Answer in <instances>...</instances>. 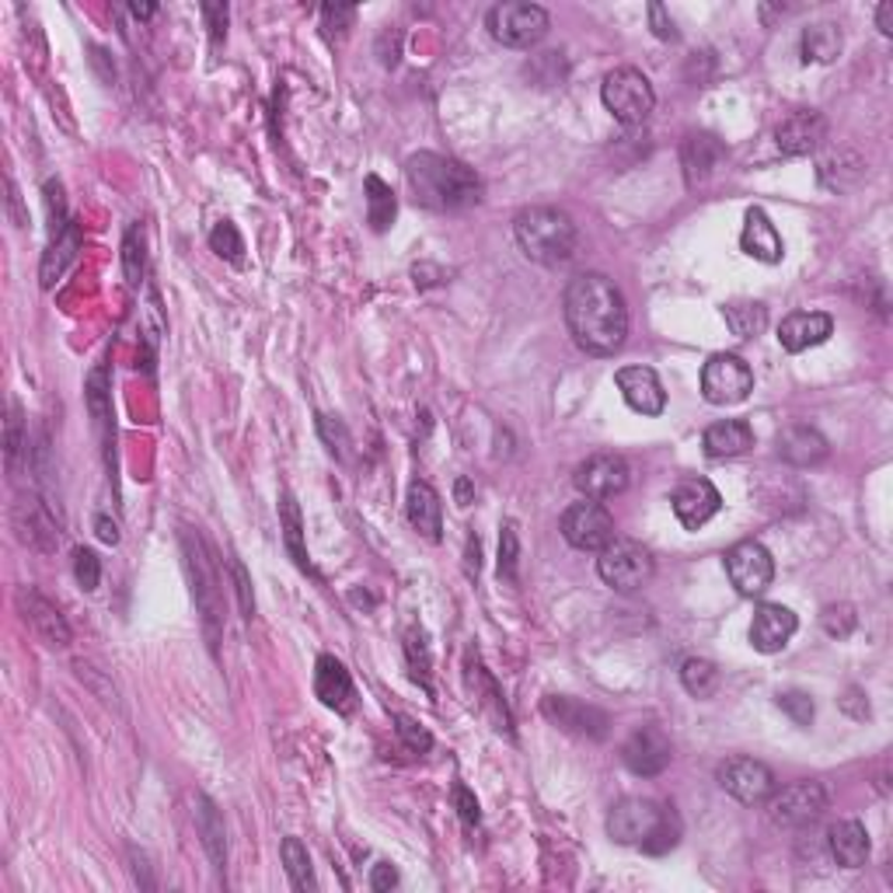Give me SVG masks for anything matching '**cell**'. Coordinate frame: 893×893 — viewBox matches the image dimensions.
Instances as JSON below:
<instances>
[{
    "mask_svg": "<svg viewBox=\"0 0 893 893\" xmlns=\"http://www.w3.org/2000/svg\"><path fill=\"white\" fill-rule=\"evenodd\" d=\"M565 325L591 356H615L629 338V308L604 273H580L565 287Z\"/></svg>",
    "mask_w": 893,
    "mask_h": 893,
    "instance_id": "6da1fadb",
    "label": "cell"
},
{
    "mask_svg": "<svg viewBox=\"0 0 893 893\" xmlns=\"http://www.w3.org/2000/svg\"><path fill=\"white\" fill-rule=\"evenodd\" d=\"M405 178L416 203L437 213H454L481 200V178L457 157L419 151L405 160Z\"/></svg>",
    "mask_w": 893,
    "mask_h": 893,
    "instance_id": "7a4b0ae2",
    "label": "cell"
},
{
    "mask_svg": "<svg viewBox=\"0 0 893 893\" xmlns=\"http://www.w3.org/2000/svg\"><path fill=\"white\" fill-rule=\"evenodd\" d=\"M607 834L618 845H635L646 855H667L681 842V820L670 807H659L656 799H621L607 817Z\"/></svg>",
    "mask_w": 893,
    "mask_h": 893,
    "instance_id": "3957f363",
    "label": "cell"
},
{
    "mask_svg": "<svg viewBox=\"0 0 893 893\" xmlns=\"http://www.w3.org/2000/svg\"><path fill=\"white\" fill-rule=\"evenodd\" d=\"M513 235H516V245H521V252L531 262L548 265V270H556V265H565L569 259H573L576 241H580V230H576L573 217L556 206H531L524 213H516Z\"/></svg>",
    "mask_w": 893,
    "mask_h": 893,
    "instance_id": "277c9868",
    "label": "cell"
},
{
    "mask_svg": "<svg viewBox=\"0 0 893 893\" xmlns=\"http://www.w3.org/2000/svg\"><path fill=\"white\" fill-rule=\"evenodd\" d=\"M600 98H604V109L611 112L621 127H642L656 105V92L650 78L635 67H615L600 84Z\"/></svg>",
    "mask_w": 893,
    "mask_h": 893,
    "instance_id": "5b68a950",
    "label": "cell"
},
{
    "mask_svg": "<svg viewBox=\"0 0 893 893\" xmlns=\"http://www.w3.org/2000/svg\"><path fill=\"white\" fill-rule=\"evenodd\" d=\"M182 548H186V565H189V576H192L195 607H200V615H203V629H206L210 646L217 650L221 624H224V607H221V591H217V573H213L210 551H206V545H203L200 534L186 531V534H182Z\"/></svg>",
    "mask_w": 893,
    "mask_h": 893,
    "instance_id": "8992f818",
    "label": "cell"
},
{
    "mask_svg": "<svg viewBox=\"0 0 893 893\" xmlns=\"http://www.w3.org/2000/svg\"><path fill=\"white\" fill-rule=\"evenodd\" d=\"M597 573L600 580L618 594H632L639 586H646L653 580V556L639 541L615 538L607 548L597 551Z\"/></svg>",
    "mask_w": 893,
    "mask_h": 893,
    "instance_id": "52a82bcc",
    "label": "cell"
},
{
    "mask_svg": "<svg viewBox=\"0 0 893 893\" xmlns=\"http://www.w3.org/2000/svg\"><path fill=\"white\" fill-rule=\"evenodd\" d=\"M486 28L499 46L531 49L548 35L551 17L538 4H496L486 17Z\"/></svg>",
    "mask_w": 893,
    "mask_h": 893,
    "instance_id": "ba28073f",
    "label": "cell"
},
{
    "mask_svg": "<svg viewBox=\"0 0 893 893\" xmlns=\"http://www.w3.org/2000/svg\"><path fill=\"white\" fill-rule=\"evenodd\" d=\"M827 810V789L820 782H796L767 796V817L778 827H807Z\"/></svg>",
    "mask_w": 893,
    "mask_h": 893,
    "instance_id": "9c48e42d",
    "label": "cell"
},
{
    "mask_svg": "<svg viewBox=\"0 0 893 893\" xmlns=\"http://www.w3.org/2000/svg\"><path fill=\"white\" fill-rule=\"evenodd\" d=\"M562 538L580 551H600L618 538L615 516L597 499H583L562 513Z\"/></svg>",
    "mask_w": 893,
    "mask_h": 893,
    "instance_id": "30bf717a",
    "label": "cell"
},
{
    "mask_svg": "<svg viewBox=\"0 0 893 893\" xmlns=\"http://www.w3.org/2000/svg\"><path fill=\"white\" fill-rule=\"evenodd\" d=\"M754 391V370L740 356L716 353L702 367V395L709 405H737Z\"/></svg>",
    "mask_w": 893,
    "mask_h": 893,
    "instance_id": "8fae6325",
    "label": "cell"
},
{
    "mask_svg": "<svg viewBox=\"0 0 893 893\" xmlns=\"http://www.w3.org/2000/svg\"><path fill=\"white\" fill-rule=\"evenodd\" d=\"M726 573L729 583L737 586V594L758 597L775 580V559L761 541H737L726 551Z\"/></svg>",
    "mask_w": 893,
    "mask_h": 893,
    "instance_id": "7c38bea8",
    "label": "cell"
},
{
    "mask_svg": "<svg viewBox=\"0 0 893 893\" xmlns=\"http://www.w3.org/2000/svg\"><path fill=\"white\" fill-rule=\"evenodd\" d=\"M670 758H674V747L659 726H639V729H632V737L621 743V761L639 778L664 775Z\"/></svg>",
    "mask_w": 893,
    "mask_h": 893,
    "instance_id": "4fadbf2b",
    "label": "cell"
},
{
    "mask_svg": "<svg viewBox=\"0 0 893 893\" xmlns=\"http://www.w3.org/2000/svg\"><path fill=\"white\" fill-rule=\"evenodd\" d=\"M541 712H545V719L551 726H559L573 737L604 740L607 734H611V719H607V712H600L597 705H583L576 699H565V694H551V699H545Z\"/></svg>",
    "mask_w": 893,
    "mask_h": 893,
    "instance_id": "5bb4252c",
    "label": "cell"
},
{
    "mask_svg": "<svg viewBox=\"0 0 893 893\" xmlns=\"http://www.w3.org/2000/svg\"><path fill=\"white\" fill-rule=\"evenodd\" d=\"M573 481L586 499L604 503V499H615L629 489V461L621 454H594L580 464Z\"/></svg>",
    "mask_w": 893,
    "mask_h": 893,
    "instance_id": "9a60e30c",
    "label": "cell"
},
{
    "mask_svg": "<svg viewBox=\"0 0 893 893\" xmlns=\"http://www.w3.org/2000/svg\"><path fill=\"white\" fill-rule=\"evenodd\" d=\"M719 785L734 799H740L750 807V802H764L767 796L775 793V775L764 761L729 758L726 764H719Z\"/></svg>",
    "mask_w": 893,
    "mask_h": 893,
    "instance_id": "2e32d148",
    "label": "cell"
},
{
    "mask_svg": "<svg viewBox=\"0 0 893 893\" xmlns=\"http://www.w3.org/2000/svg\"><path fill=\"white\" fill-rule=\"evenodd\" d=\"M670 507H674V516L688 531H699L723 510V496L709 478H684L681 486L674 489Z\"/></svg>",
    "mask_w": 893,
    "mask_h": 893,
    "instance_id": "e0dca14e",
    "label": "cell"
},
{
    "mask_svg": "<svg viewBox=\"0 0 893 893\" xmlns=\"http://www.w3.org/2000/svg\"><path fill=\"white\" fill-rule=\"evenodd\" d=\"M14 604H17V611H22L25 624L46 642V646H70V624L49 597L32 591V586H22V591L14 594Z\"/></svg>",
    "mask_w": 893,
    "mask_h": 893,
    "instance_id": "ac0fdd59",
    "label": "cell"
},
{
    "mask_svg": "<svg viewBox=\"0 0 893 893\" xmlns=\"http://www.w3.org/2000/svg\"><path fill=\"white\" fill-rule=\"evenodd\" d=\"M827 140V119L813 112V109H802V112H793L778 122L775 130V144L782 154L789 157H807L813 154L820 144Z\"/></svg>",
    "mask_w": 893,
    "mask_h": 893,
    "instance_id": "d6986e66",
    "label": "cell"
},
{
    "mask_svg": "<svg viewBox=\"0 0 893 893\" xmlns=\"http://www.w3.org/2000/svg\"><path fill=\"white\" fill-rule=\"evenodd\" d=\"M621 398L629 402V408H635L639 416H659L667 408V391L659 384L653 367H621L615 373Z\"/></svg>",
    "mask_w": 893,
    "mask_h": 893,
    "instance_id": "ffe728a7",
    "label": "cell"
},
{
    "mask_svg": "<svg viewBox=\"0 0 893 893\" xmlns=\"http://www.w3.org/2000/svg\"><path fill=\"white\" fill-rule=\"evenodd\" d=\"M799 621L789 607L782 604H761L750 621V646L758 653H778L789 646V639L796 635Z\"/></svg>",
    "mask_w": 893,
    "mask_h": 893,
    "instance_id": "44dd1931",
    "label": "cell"
},
{
    "mask_svg": "<svg viewBox=\"0 0 893 893\" xmlns=\"http://www.w3.org/2000/svg\"><path fill=\"white\" fill-rule=\"evenodd\" d=\"M834 332V318L824 311H796L778 325V343L785 353H802L827 343Z\"/></svg>",
    "mask_w": 893,
    "mask_h": 893,
    "instance_id": "7402d4cb",
    "label": "cell"
},
{
    "mask_svg": "<svg viewBox=\"0 0 893 893\" xmlns=\"http://www.w3.org/2000/svg\"><path fill=\"white\" fill-rule=\"evenodd\" d=\"M775 451L785 464H793V468H813V464H820L831 454V446L813 426L796 422V426H785V430L775 437Z\"/></svg>",
    "mask_w": 893,
    "mask_h": 893,
    "instance_id": "603a6c76",
    "label": "cell"
},
{
    "mask_svg": "<svg viewBox=\"0 0 893 893\" xmlns=\"http://www.w3.org/2000/svg\"><path fill=\"white\" fill-rule=\"evenodd\" d=\"M726 147L716 133H688L681 144V165H684V178L688 186H699L705 178L723 165Z\"/></svg>",
    "mask_w": 893,
    "mask_h": 893,
    "instance_id": "cb8c5ba5",
    "label": "cell"
},
{
    "mask_svg": "<svg viewBox=\"0 0 893 893\" xmlns=\"http://www.w3.org/2000/svg\"><path fill=\"white\" fill-rule=\"evenodd\" d=\"M314 694H318L325 709H335V712H349L353 709V702H356L353 677H349V670L338 664L335 656H318Z\"/></svg>",
    "mask_w": 893,
    "mask_h": 893,
    "instance_id": "d4e9b609",
    "label": "cell"
},
{
    "mask_svg": "<svg viewBox=\"0 0 893 893\" xmlns=\"http://www.w3.org/2000/svg\"><path fill=\"white\" fill-rule=\"evenodd\" d=\"M740 248L750 255V259H758V262H767V265H775L782 262L785 255V245H782V235L775 230V224L767 221V213L764 210H747V217H743V235H740Z\"/></svg>",
    "mask_w": 893,
    "mask_h": 893,
    "instance_id": "484cf974",
    "label": "cell"
},
{
    "mask_svg": "<svg viewBox=\"0 0 893 893\" xmlns=\"http://www.w3.org/2000/svg\"><path fill=\"white\" fill-rule=\"evenodd\" d=\"M408 524H413L426 541H440L443 538V503L440 492L430 486V481H413L408 486Z\"/></svg>",
    "mask_w": 893,
    "mask_h": 893,
    "instance_id": "4316f807",
    "label": "cell"
},
{
    "mask_svg": "<svg viewBox=\"0 0 893 893\" xmlns=\"http://www.w3.org/2000/svg\"><path fill=\"white\" fill-rule=\"evenodd\" d=\"M14 524L22 531V538L39 548V551H52L60 545V527L52 521V513L39 503V499H22L14 507Z\"/></svg>",
    "mask_w": 893,
    "mask_h": 893,
    "instance_id": "83f0119b",
    "label": "cell"
},
{
    "mask_svg": "<svg viewBox=\"0 0 893 893\" xmlns=\"http://www.w3.org/2000/svg\"><path fill=\"white\" fill-rule=\"evenodd\" d=\"M702 446L709 457H740L754 446V430H750V422H743V419L712 422L702 437Z\"/></svg>",
    "mask_w": 893,
    "mask_h": 893,
    "instance_id": "f1b7e54d",
    "label": "cell"
},
{
    "mask_svg": "<svg viewBox=\"0 0 893 893\" xmlns=\"http://www.w3.org/2000/svg\"><path fill=\"white\" fill-rule=\"evenodd\" d=\"M827 845H831L834 862L845 869H862L869 859V834L859 820H842V824H834Z\"/></svg>",
    "mask_w": 893,
    "mask_h": 893,
    "instance_id": "f546056e",
    "label": "cell"
},
{
    "mask_svg": "<svg viewBox=\"0 0 893 893\" xmlns=\"http://www.w3.org/2000/svg\"><path fill=\"white\" fill-rule=\"evenodd\" d=\"M78 248H81V224L78 221H70L67 230L60 238H52L49 245V252L43 255V265H39V283L49 290L52 283H57L63 273H67V265L78 259Z\"/></svg>",
    "mask_w": 893,
    "mask_h": 893,
    "instance_id": "4dcf8cb0",
    "label": "cell"
},
{
    "mask_svg": "<svg viewBox=\"0 0 893 893\" xmlns=\"http://www.w3.org/2000/svg\"><path fill=\"white\" fill-rule=\"evenodd\" d=\"M866 165L862 157H855L852 151H831L827 157H820V182H824L831 192H848L852 186H859Z\"/></svg>",
    "mask_w": 893,
    "mask_h": 893,
    "instance_id": "1f68e13d",
    "label": "cell"
},
{
    "mask_svg": "<svg viewBox=\"0 0 893 893\" xmlns=\"http://www.w3.org/2000/svg\"><path fill=\"white\" fill-rule=\"evenodd\" d=\"M842 57V28L834 22H817L802 32V60L807 63H831Z\"/></svg>",
    "mask_w": 893,
    "mask_h": 893,
    "instance_id": "d6a6232c",
    "label": "cell"
},
{
    "mask_svg": "<svg viewBox=\"0 0 893 893\" xmlns=\"http://www.w3.org/2000/svg\"><path fill=\"white\" fill-rule=\"evenodd\" d=\"M195 817H200V834H203V845L210 852V859L217 869H224V859H227V848H224V817L217 810V802L210 796H195Z\"/></svg>",
    "mask_w": 893,
    "mask_h": 893,
    "instance_id": "836d02e7",
    "label": "cell"
},
{
    "mask_svg": "<svg viewBox=\"0 0 893 893\" xmlns=\"http://www.w3.org/2000/svg\"><path fill=\"white\" fill-rule=\"evenodd\" d=\"M364 189H367V221H370V227L388 230L391 224H395V213H398L395 192H391V186L378 175H367Z\"/></svg>",
    "mask_w": 893,
    "mask_h": 893,
    "instance_id": "e575fe53",
    "label": "cell"
},
{
    "mask_svg": "<svg viewBox=\"0 0 893 893\" xmlns=\"http://www.w3.org/2000/svg\"><path fill=\"white\" fill-rule=\"evenodd\" d=\"M723 318L737 338H754L767 325V308L758 300H734V303H723Z\"/></svg>",
    "mask_w": 893,
    "mask_h": 893,
    "instance_id": "d590c367",
    "label": "cell"
},
{
    "mask_svg": "<svg viewBox=\"0 0 893 893\" xmlns=\"http://www.w3.org/2000/svg\"><path fill=\"white\" fill-rule=\"evenodd\" d=\"M279 524H283V541H287L290 548V556L294 562L308 573L311 562H308V551H303V524H300V507H297V499L290 492H283L279 496Z\"/></svg>",
    "mask_w": 893,
    "mask_h": 893,
    "instance_id": "8d00e7d4",
    "label": "cell"
},
{
    "mask_svg": "<svg viewBox=\"0 0 893 893\" xmlns=\"http://www.w3.org/2000/svg\"><path fill=\"white\" fill-rule=\"evenodd\" d=\"M681 684L691 699H712L719 688V670H716V664H709V659L691 656L681 664Z\"/></svg>",
    "mask_w": 893,
    "mask_h": 893,
    "instance_id": "74e56055",
    "label": "cell"
},
{
    "mask_svg": "<svg viewBox=\"0 0 893 893\" xmlns=\"http://www.w3.org/2000/svg\"><path fill=\"white\" fill-rule=\"evenodd\" d=\"M283 866L297 890H314V872H311V855L303 848L300 837H283Z\"/></svg>",
    "mask_w": 893,
    "mask_h": 893,
    "instance_id": "f35d334b",
    "label": "cell"
},
{
    "mask_svg": "<svg viewBox=\"0 0 893 893\" xmlns=\"http://www.w3.org/2000/svg\"><path fill=\"white\" fill-rule=\"evenodd\" d=\"M468 670H472L475 694H486V699H478V702L486 705V709H496V729H507V734H510V712H507V705H503V694H499L496 681H492V677H489L486 670H481L478 664H472Z\"/></svg>",
    "mask_w": 893,
    "mask_h": 893,
    "instance_id": "ab89813d",
    "label": "cell"
},
{
    "mask_svg": "<svg viewBox=\"0 0 893 893\" xmlns=\"http://www.w3.org/2000/svg\"><path fill=\"white\" fill-rule=\"evenodd\" d=\"M25 422H22V408H17V402L8 405V419H4V457H8V472L17 468V461H22L25 454Z\"/></svg>",
    "mask_w": 893,
    "mask_h": 893,
    "instance_id": "60d3db41",
    "label": "cell"
},
{
    "mask_svg": "<svg viewBox=\"0 0 893 893\" xmlns=\"http://www.w3.org/2000/svg\"><path fill=\"white\" fill-rule=\"evenodd\" d=\"M516 565H521V534H516V524H503V534H499V580L516 583Z\"/></svg>",
    "mask_w": 893,
    "mask_h": 893,
    "instance_id": "b9f144b4",
    "label": "cell"
},
{
    "mask_svg": "<svg viewBox=\"0 0 893 893\" xmlns=\"http://www.w3.org/2000/svg\"><path fill=\"white\" fill-rule=\"evenodd\" d=\"M87 408H92V416L98 426H109L112 419V408H109V378H105V370H92V378H87Z\"/></svg>",
    "mask_w": 893,
    "mask_h": 893,
    "instance_id": "7bdbcfd3",
    "label": "cell"
},
{
    "mask_svg": "<svg viewBox=\"0 0 893 893\" xmlns=\"http://www.w3.org/2000/svg\"><path fill=\"white\" fill-rule=\"evenodd\" d=\"M144 238H140V230H127V241H122V273H127L130 287H140V279H144Z\"/></svg>",
    "mask_w": 893,
    "mask_h": 893,
    "instance_id": "ee69618b",
    "label": "cell"
},
{
    "mask_svg": "<svg viewBox=\"0 0 893 893\" xmlns=\"http://www.w3.org/2000/svg\"><path fill=\"white\" fill-rule=\"evenodd\" d=\"M210 248L217 252L221 259H230V262H238L241 252H245V241L238 235V227L230 224V221H221L217 227L210 230Z\"/></svg>",
    "mask_w": 893,
    "mask_h": 893,
    "instance_id": "f6af8a7d",
    "label": "cell"
},
{
    "mask_svg": "<svg viewBox=\"0 0 893 893\" xmlns=\"http://www.w3.org/2000/svg\"><path fill=\"white\" fill-rule=\"evenodd\" d=\"M855 607H848V604H831V607H824V615H820V624H824V632L831 635V639H848L852 632H855Z\"/></svg>",
    "mask_w": 893,
    "mask_h": 893,
    "instance_id": "bcb514c9",
    "label": "cell"
},
{
    "mask_svg": "<svg viewBox=\"0 0 893 893\" xmlns=\"http://www.w3.org/2000/svg\"><path fill=\"white\" fill-rule=\"evenodd\" d=\"M356 22L353 4H325L321 8V28H325L329 39H346V32Z\"/></svg>",
    "mask_w": 893,
    "mask_h": 893,
    "instance_id": "7dc6e473",
    "label": "cell"
},
{
    "mask_svg": "<svg viewBox=\"0 0 893 893\" xmlns=\"http://www.w3.org/2000/svg\"><path fill=\"white\" fill-rule=\"evenodd\" d=\"M74 576L81 583V591H98V583H102V562L92 548H78L74 551Z\"/></svg>",
    "mask_w": 893,
    "mask_h": 893,
    "instance_id": "c3c4849f",
    "label": "cell"
},
{
    "mask_svg": "<svg viewBox=\"0 0 893 893\" xmlns=\"http://www.w3.org/2000/svg\"><path fill=\"white\" fill-rule=\"evenodd\" d=\"M778 709L796 726H810L813 723V699H810V694H802V691H782L778 694Z\"/></svg>",
    "mask_w": 893,
    "mask_h": 893,
    "instance_id": "681fc988",
    "label": "cell"
},
{
    "mask_svg": "<svg viewBox=\"0 0 893 893\" xmlns=\"http://www.w3.org/2000/svg\"><path fill=\"white\" fill-rule=\"evenodd\" d=\"M395 734L402 737V743L413 750V754H426V750L433 747V737L426 734V729L416 719H408V716H395Z\"/></svg>",
    "mask_w": 893,
    "mask_h": 893,
    "instance_id": "f907efd6",
    "label": "cell"
},
{
    "mask_svg": "<svg viewBox=\"0 0 893 893\" xmlns=\"http://www.w3.org/2000/svg\"><path fill=\"white\" fill-rule=\"evenodd\" d=\"M46 210H49V235L60 238L67 230V210H63V186L60 182H46Z\"/></svg>",
    "mask_w": 893,
    "mask_h": 893,
    "instance_id": "816d5d0a",
    "label": "cell"
},
{
    "mask_svg": "<svg viewBox=\"0 0 893 893\" xmlns=\"http://www.w3.org/2000/svg\"><path fill=\"white\" fill-rule=\"evenodd\" d=\"M318 430H321V440L329 443V451L335 457H346V446H349V433L343 422H335L332 416H318Z\"/></svg>",
    "mask_w": 893,
    "mask_h": 893,
    "instance_id": "f5cc1de1",
    "label": "cell"
},
{
    "mask_svg": "<svg viewBox=\"0 0 893 893\" xmlns=\"http://www.w3.org/2000/svg\"><path fill=\"white\" fill-rule=\"evenodd\" d=\"M646 11H650V25H653V35H656V39L674 43V39H677V28H674V17L667 14V8L659 4V0H653V4H650Z\"/></svg>",
    "mask_w": 893,
    "mask_h": 893,
    "instance_id": "db71d44e",
    "label": "cell"
},
{
    "mask_svg": "<svg viewBox=\"0 0 893 893\" xmlns=\"http://www.w3.org/2000/svg\"><path fill=\"white\" fill-rule=\"evenodd\" d=\"M454 802H457V813H461L464 824H468V827L478 824V817H481L478 813V799L468 793V785H461V782L454 785Z\"/></svg>",
    "mask_w": 893,
    "mask_h": 893,
    "instance_id": "11a10c76",
    "label": "cell"
},
{
    "mask_svg": "<svg viewBox=\"0 0 893 893\" xmlns=\"http://www.w3.org/2000/svg\"><path fill=\"white\" fill-rule=\"evenodd\" d=\"M230 573H235V583H238V597H241V611L245 618L255 615V600H252V580H248L245 565L241 562H230Z\"/></svg>",
    "mask_w": 893,
    "mask_h": 893,
    "instance_id": "9f6ffc18",
    "label": "cell"
},
{
    "mask_svg": "<svg viewBox=\"0 0 893 893\" xmlns=\"http://www.w3.org/2000/svg\"><path fill=\"white\" fill-rule=\"evenodd\" d=\"M203 14H206V22H210L213 46H221V39L227 35V4H203Z\"/></svg>",
    "mask_w": 893,
    "mask_h": 893,
    "instance_id": "6f0895ef",
    "label": "cell"
},
{
    "mask_svg": "<svg viewBox=\"0 0 893 893\" xmlns=\"http://www.w3.org/2000/svg\"><path fill=\"white\" fill-rule=\"evenodd\" d=\"M842 709L848 712L852 719H869V702H866V694H862L859 688H848V691H845Z\"/></svg>",
    "mask_w": 893,
    "mask_h": 893,
    "instance_id": "680465c9",
    "label": "cell"
},
{
    "mask_svg": "<svg viewBox=\"0 0 893 893\" xmlns=\"http://www.w3.org/2000/svg\"><path fill=\"white\" fill-rule=\"evenodd\" d=\"M395 883H398V872L391 869L388 862L373 866V872H370V890H391Z\"/></svg>",
    "mask_w": 893,
    "mask_h": 893,
    "instance_id": "91938a15",
    "label": "cell"
},
{
    "mask_svg": "<svg viewBox=\"0 0 893 893\" xmlns=\"http://www.w3.org/2000/svg\"><path fill=\"white\" fill-rule=\"evenodd\" d=\"M95 531H98V538H102L105 545H116V541H119V527H116V521H109V516H98V521H95Z\"/></svg>",
    "mask_w": 893,
    "mask_h": 893,
    "instance_id": "94428289",
    "label": "cell"
},
{
    "mask_svg": "<svg viewBox=\"0 0 893 893\" xmlns=\"http://www.w3.org/2000/svg\"><path fill=\"white\" fill-rule=\"evenodd\" d=\"M877 25H880L883 35H893V4H890V0H883V4H880V11H877Z\"/></svg>",
    "mask_w": 893,
    "mask_h": 893,
    "instance_id": "6125c7cd",
    "label": "cell"
},
{
    "mask_svg": "<svg viewBox=\"0 0 893 893\" xmlns=\"http://www.w3.org/2000/svg\"><path fill=\"white\" fill-rule=\"evenodd\" d=\"M8 206H11V213H14V224L17 227H25V217H22V210H17V189H14V182L8 178Z\"/></svg>",
    "mask_w": 893,
    "mask_h": 893,
    "instance_id": "be15d7a7",
    "label": "cell"
},
{
    "mask_svg": "<svg viewBox=\"0 0 893 893\" xmlns=\"http://www.w3.org/2000/svg\"><path fill=\"white\" fill-rule=\"evenodd\" d=\"M457 503H461V507H468V503H472V486H468V478H461V481H457Z\"/></svg>",
    "mask_w": 893,
    "mask_h": 893,
    "instance_id": "e7e4bbea",
    "label": "cell"
},
{
    "mask_svg": "<svg viewBox=\"0 0 893 893\" xmlns=\"http://www.w3.org/2000/svg\"><path fill=\"white\" fill-rule=\"evenodd\" d=\"M154 11H157L154 4H130V14H133V17H151Z\"/></svg>",
    "mask_w": 893,
    "mask_h": 893,
    "instance_id": "03108f58",
    "label": "cell"
}]
</instances>
